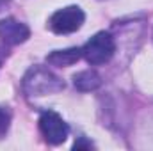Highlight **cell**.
Here are the masks:
<instances>
[{
    "label": "cell",
    "mask_w": 153,
    "mask_h": 151,
    "mask_svg": "<svg viewBox=\"0 0 153 151\" xmlns=\"http://www.w3.org/2000/svg\"><path fill=\"white\" fill-rule=\"evenodd\" d=\"M22 85L27 96H46L64 89V82L45 66H32L25 73Z\"/></svg>",
    "instance_id": "obj_1"
},
{
    "label": "cell",
    "mask_w": 153,
    "mask_h": 151,
    "mask_svg": "<svg viewBox=\"0 0 153 151\" xmlns=\"http://www.w3.org/2000/svg\"><path fill=\"white\" fill-rule=\"evenodd\" d=\"M73 148L75 150H82V148H94V144L91 142V141H85V137H80V141H76L75 144H73Z\"/></svg>",
    "instance_id": "obj_9"
},
{
    "label": "cell",
    "mask_w": 153,
    "mask_h": 151,
    "mask_svg": "<svg viewBox=\"0 0 153 151\" xmlns=\"http://www.w3.org/2000/svg\"><path fill=\"white\" fill-rule=\"evenodd\" d=\"M9 123H11V114H9V110H5V109L0 107V139L7 133Z\"/></svg>",
    "instance_id": "obj_8"
},
{
    "label": "cell",
    "mask_w": 153,
    "mask_h": 151,
    "mask_svg": "<svg viewBox=\"0 0 153 151\" xmlns=\"http://www.w3.org/2000/svg\"><path fill=\"white\" fill-rule=\"evenodd\" d=\"M82 57V48H66V50H53L46 55V62L57 68H68L75 64Z\"/></svg>",
    "instance_id": "obj_6"
},
{
    "label": "cell",
    "mask_w": 153,
    "mask_h": 151,
    "mask_svg": "<svg viewBox=\"0 0 153 151\" xmlns=\"http://www.w3.org/2000/svg\"><path fill=\"white\" fill-rule=\"evenodd\" d=\"M7 4H9V0H0V11H2V9L7 5Z\"/></svg>",
    "instance_id": "obj_10"
},
{
    "label": "cell",
    "mask_w": 153,
    "mask_h": 151,
    "mask_svg": "<svg viewBox=\"0 0 153 151\" xmlns=\"http://www.w3.org/2000/svg\"><path fill=\"white\" fill-rule=\"evenodd\" d=\"M39 130L45 137V141L52 146H59L68 139L70 128L64 123V119L53 110H45L39 115Z\"/></svg>",
    "instance_id": "obj_4"
},
{
    "label": "cell",
    "mask_w": 153,
    "mask_h": 151,
    "mask_svg": "<svg viewBox=\"0 0 153 151\" xmlns=\"http://www.w3.org/2000/svg\"><path fill=\"white\" fill-rule=\"evenodd\" d=\"M29 38H30V29L25 23H22L14 18L0 20V39L5 44L16 46V44L25 43Z\"/></svg>",
    "instance_id": "obj_5"
},
{
    "label": "cell",
    "mask_w": 153,
    "mask_h": 151,
    "mask_svg": "<svg viewBox=\"0 0 153 151\" xmlns=\"http://www.w3.org/2000/svg\"><path fill=\"white\" fill-rule=\"evenodd\" d=\"M114 53H116V41L105 30L94 34L82 46V57L91 66H100V64L109 62L114 57Z\"/></svg>",
    "instance_id": "obj_2"
},
{
    "label": "cell",
    "mask_w": 153,
    "mask_h": 151,
    "mask_svg": "<svg viewBox=\"0 0 153 151\" xmlns=\"http://www.w3.org/2000/svg\"><path fill=\"white\" fill-rule=\"evenodd\" d=\"M73 85L82 93H91L102 85V76L93 70H85V71H80L73 76Z\"/></svg>",
    "instance_id": "obj_7"
},
{
    "label": "cell",
    "mask_w": 153,
    "mask_h": 151,
    "mask_svg": "<svg viewBox=\"0 0 153 151\" xmlns=\"http://www.w3.org/2000/svg\"><path fill=\"white\" fill-rule=\"evenodd\" d=\"M84 20H85V14L78 5H68V7L55 11L50 16L48 27L55 34H71L82 27Z\"/></svg>",
    "instance_id": "obj_3"
}]
</instances>
